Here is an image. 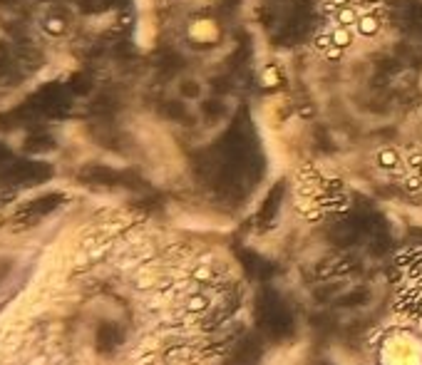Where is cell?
<instances>
[{"instance_id":"6da1fadb","label":"cell","mask_w":422,"mask_h":365,"mask_svg":"<svg viewBox=\"0 0 422 365\" xmlns=\"http://www.w3.org/2000/svg\"><path fill=\"white\" fill-rule=\"evenodd\" d=\"M372 159H375V164H377L380 169L397 171L405 156H402V154H400V149H395V147H380V149L372 154Z\"/></svg>"},{"instance_id":"7a4b0ae2","label":"cell","mask_w":422,"mask_h":365,"mask_svg":"<svg viewBox=\"0 0 422 365\" xmlns=\"http://www.w3.org/2000/svg\"><path fill=\"white\" fill-rule=\"evenodd\" d=\"M380 20H382V15H380L377 10L360 15V20H358V25H355V35H360V38H372V35H377Z\"/></svg>"},{"instance_id":"3957f363","label":"cell","mask_w":422,"mask_h":365,"mask_svg":"<svg viewBox=\"0 0 422 365\" xmlns=\"http://www.w3.org/2000/svg\"><path fill=\"white\" fill-rule=\"evenodd\" d=\"M330 38H333V45H335V48L348 50V48L355 43V28H343V25H335V23H333Z\"/></svg>"},{"instance_id":"277c9868","label":"cell","mask_w":422,"mask_h":365,"mask_svg":"<svg viewBox=\"0 0 422 365\" xmlns=\"http://www.w3.org/2000/svg\"><path fill=\"white\" fill-rule=\"evenodd\" d=\"M333 20H335V25H343V28H355V25H358V20H360V15H358L355 5H348V8H340V10L333 15Z\"/></svg>"},{"instance_id":"5b68a950","label":"cell","mask_w":422,"mask_h":365,"mask_svg":"<svg viewBox=\"0 0 422 365\" xmlns=\"http://www.w3.org/2000/svg\"><path fill=\"white\" fill-rule=\"evenodd\" d=\"M402 187H405L410 194H417V192H422V176H420L417 171H410V174H405V176H402Z\"/></svg>"},{"instance_id":"8992f818","label":"cell","mask_w":422,"mask_h":365,"mask_svg":"<svg viewBox=\"0 0 422 365\" xmlns=\"http://www.w3.org/2000/svg\"><path fill=\"white\" fill-rule=\"evenodd\" d=\"M206 308H209V298L201 296V293H196V296H191V298L186 301V311H189V313H201V311H206Z\"/></svg>"},{"instance_id":"52a82bcc","label":"cell","mask_w":422,"mask_h":365,"mask_svg":"<svg viewBox=\"0 0 422 365\" xmlns=\"http://www.w3.org/2000/svg\"><path fill=\"white\" fill-rule=\"evenodd\" d=\"M313 45H316V50L318 52H328L330 48H333V38H330V30H325V33H318L316 35V40H313Z\"/></svg>"},{"instance_id":"ba28073f","label":"cell","mask_w":422,"mask_h":365,"mask_svg":"<svg viewBox=\"0 0 422 365\" xmlns=\"http://www.w3.org/2000/svg\"><path fill=\"white\" fill-rule=\"evenodd\" d=\"M405 164H407L410 171H417V169L422 166V152H420V149H410L407 156H405Z\"/></svg>"},{"instance_id":"9c48e42d","label":"cell","mask_w":422,"mask_h":365,"mask_svg":"<svg viewBox=\"0 0 422 365\" xmlns=\"http://www.w3.org/2000/svg\"><path fill=\"white\" fill-rule=\"evenodd\" d=\"M191 278L201 283V281H211V278H214V273H211V268H209V266H199V268H194V271H191Z\"/></svg>"},{"instance_id":"30bf717a","label":"cell","mask_w":422,"mask_h":365,"mask_svg":"<svg viewBox=\"0 0 422 365\" xmlns=\"http://www.w3.org/2000/svg\"><path fill=\"white\" fill-rule=\"evenodd\" d=\"M348 5H353V0H325V10L328 13H338L340 8H348Z\"/></svg>"},{"instance_id":"8fae6325","label":"cell","mask_w":422,"mask_h":365,"mask_svg":"<svg viewBox=\"0 0 422 365\" xmlns=\"http://www.w3.org/2000/svg\"><path fill=\"white\" fill-rule=\"evenodd\" d=\"M343 52H345V50H340V48H335V45H333V48L325 52V60H333V62H335V60H340V57H343Z\"/></svg>"},{"instance_id":"7c38bea8","label":"cell","mask_w":422,"mask_h":365,"mask_svg":"<svg viewBox=\"0 0 422 365\" xmlns=\"http://www.w3.org/2000/svg\"><path fill=\"white\" fill-rule=\"evenodd\" d=\"M417 174H420V176H422V166H420V169H417Z\"/></svg>"}]
</instances>
